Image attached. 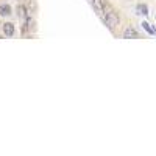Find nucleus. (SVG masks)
<instances>
[{
  "mask_svg": "<svg viewBox=\"0 0 156 156\" xmlns=\"http://www.w3.org/2000/svg\"><path fill=\"white\" fill-rule=\"evenodd\" d=\"M102 19L105 21V24L109 27V28H116V27L119 25V22H120V21H119V16H117L114 11H111V10H108V11L103 14Z\"/></svg>",
  "mask_w": 156,
  "mask_h": 156,
  "instance_id": "1",
  "label": "nucleus"
},
{
  "mask_svg": "<svg viewBox=\"0 0 156 156\" xmlns=\"http://www.w3.org/2000/svg\"><path fill=\"white\" fill-rule=\"evenodd\" d=\"M123 38L125 39H136V38H139V34H137V31L134 30V28H126L125 31H123Z\"/></svg>",
  "mask_w": 156,
  "mask_h": 156,
  "instance_id": "2",
  "label": "nucleus"
},
{
  "mask_svg": "<svg viewBox=\"0 0 156 156\" xmlns=\"http://www.w3.org/2000/svg\"><path fill=\"white\" fill-rule=\"evenodd\" d=\"M3 33H5V36H11L14 34V24H11V22H6V24H3Z\"/></svg>",
  "mask_w": 156,
  "mask_h": 156,
  "instance_id": "3",
  "label": "nucleus"
},
{
  "mask_svg": "<svg viewBox=\"0 0 156 156\" xmlns=\"http://www.w3.org/2000/svg\"><path fill=\"white\" fill-rule=\"evenodd\" d=\"M11 14V6L8 5V3H2L0 5V16L2 17H6V16H10Z\"/></svg>",
  "mask_w": 156,
  "mask_h": 156,
  "instance_id": "4",
  "label": "nucleus"
},
{
  "mask_svg": "<svg viewBox=\"0 0 156 156\" xmlns=\"http://www.w3.org/2000/svg\"><path fill=\"white\" fill-rule=\"evenodd\" d=\"M137 13L139 14H148V8H147V5H137Z\"/></svg>",
  "mask_w": 156,
  "mask_h": 156,
  "instance_id": "5",
  "label": "nucleus"
},
{
  "mask_svg": "<svg viewBox=\"0 0 156 156\" xmlns=\"http://www.w3.org/2000/svg\"><path fill=\"white\" fill-rule=\"evenodd\" d=\"M17 11H19V16L21 17H27V10H25V6H17Z\"/></svg>",
  "mask_w": 156,
  "mask_h": 156,
  "instance_id": "6",
  "label": "nucleus"
},
{
  "mask_svg": "<svg viewBox=\"0 0 156 156\" xmlns=\"http://www.w3.org/2000/svg\"><path fill=\"white\" fill-rule=\"evenodd\" d=\"M142 25H144V28H145L147 31H148V33H154V30H153L151 27H150V24H147V22H144Z\"/></svg>",
  "mask_w": 156,
  "mask_h": 156,
  "instance_id": "7",
  "label": "nucleus"
}]
</instances>
